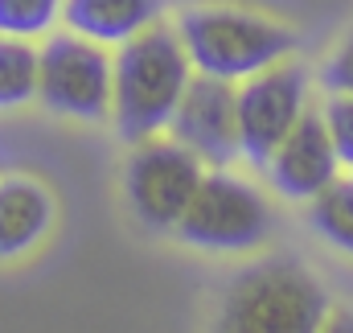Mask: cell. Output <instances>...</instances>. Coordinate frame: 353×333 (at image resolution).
<instances>
[{"mask_svg": "<svg viewBox=\"0 0 353 333\" xmlns=\"http://www.w3.org/2000/svg\"><path fill=\"white\" fill-rule=\"evenodd\" d=\"M193 79L189 50L176 25H148L115 54V86H111V120L119 140L140 144L161 136L173 120L176 103Z\"/></svg>", "mask_w": 353, "mask_h": 333, "instance_id": "obj_1", "label": "cell"}, {"mask_svg": "<svg viewBox=\"0 0 353 333\" xmlns=\"http://www.w3.org/2000/svg\"><path fill=\"white\" fill-rule=\"evenodd\" d=\"M176 33L189 50L197 75H214L226 83H243L267 66L296 54L300 37L263 12L234 4H197L176 17Z\"/></svg>", "mask_w": 353, "mask_h": 333, "instance_id": "obj_2", "label": "cell"}, {"mask_svg": "<svg viewBox=\"0 0 353 333\" xmlns=\"http://www.w3.org/2000/svg\"><path fill=\"white\" fill-rule=\"evenodd\" d=\"M325 317L329 296L304 263L263 259L230 280L218 325L230 333H316Z\"/></svg>", "mask_w": 353, "mask_h": 333, "instance_id": "obj_3", "label": "cell"}, {"mask_svg": "<svg viewBox=\"0 0 353 333\" xmlns=\"http://www.w3.org/2000/svg\"><path fill=\"white\" fill-rule=\"evenodd\" d=\"M271 227H275V214L263 193L251 181L226 169H214L205 173L189 210L181 214L176 235L197 251L226 255V251H255L259 243H267Z\"/></svg>", "mask_w": 353, "mask_h": 333, "instance_id": "obj_4", "label": "cell"}, {"mask_svg": "<svg viewBox=\"0 0 353 333\" xmlns=\"http://www.w3.org/2000/svg\"><path fill=\"white\" fill-rule=\"evenodd\" d=\"M111 86H115V58H107L103 41H90L74 29L46 41L37 99L50 111L99 124L111 115Z\"/></svg>", "mask_w": 353, "mask_h": 333, "instance_id": "obj_5", "label": "cell"}, {"mask_svg": "<svg viewBox=\"0 0 353 333\" xmlns=\"http://www.w3.org/2000/svg\"><path fill=\"white\" fill-rule=\"evenodd\" d=\"M201 181H205V161L189 153L181 140H161V136L140 140L123 169L128 206L148 231H176Z\"/></svg>", "mask_w": 353, "mask_h": 333, "instance_id": "obj_6", "label": "cell"}, {"mask_svg": "<svg viewBox=\"0 0 353 333\" xmlns=\"http://www.w3.org/2000/svg\"><path fill=\"white\" fill-rule=\"evenodd\" d=\"M308 111V70L292 58L243 79L239 86V140L243 157L255 169L271 161L279 140L300 124Z\"/></svg>", "mask_w": 353, "mask_h": 333, "instance_id": "obj_7", "label": "cell"}, {"mask_svg": "<svg viewBox=\"0 0 353 333\" xmlns=\"http://www.w3.org/2000/svg\"><path fill=\"white\" fill-rule=\"evenodd\" d=\"M173 140H181L189 153H197L210 169H230L243 157L239 140V86L214 75H197L185 86L169 120Z\"/></svg>", "mask_w": 353, "mask_h": 333, "instance_id": "obj_8", "label": "cell"}, {"mask_svg": "<svg viewBox=\"0 0 353 333\" xmlns=\"http://www.w3.org/2000/svg\"><path fill=\"white\" fill-rule=\"evenodd\" d=\"M267 181L275 185L279 198L288 202H312L316 193H325L337 177H341V157L337 144L329 136V124L321 111H304L300 124L279 140V149L267 161Z\"/></svg>", "mask_w": 353, "mask_h": 333, "instance_id": "obj_9", "label": "cell"}, {"mask_svg": "<svg viewBox=\"0 0 353 333\" xmlns=\"http://www.w3.org/2000/svg\"><path fill=\"white\" fill-rule=\"evenodd\" d=\"M54 227V198L33 177L0 181V263L21 259L37 247Z\"/></svg>", "mask_w": 353, "mask_h": 333, "instance_id": "obj_10", "label": "cell"}, {"mask_svg": "<svg viewBox=\"0 0 353 333\" xmlns=\"http://www.w3.org/2000/svg\"><path fill=\"white\" fill-rule=\"evenodd\" d=\"M161 12H165V0H66L62 4L66 25L103 46L132 41L136 33L157 25Z\"/></svg>", "mask_w": 353, "mask_h": 333, "instance_id": "obj_11", "label": "cell"}, {"mask_svg": "<svg viewBox=\"0 0 353 333\" xmlns=\"http://www.w3.org/2000/svg\"><path fill=\"white\" fill-rule=\"evenodd\" d=\"M37 70H41V50H33L25 37L0 33V111L37 99Z\"/></svg>", "mask_w": 353, "mask_h": 333, "instance_id": "obj_12", "label": "cell"}, {"mask_svg": "<svg viewBox=\"0 0 353 333\" xmlns=\"http://www.w3.org/2000/svg\"><path fill=\"white\" fill-rule=\"evenodd\" d=\"M308 222L329 247L353 255V177H337L308 202Z\"/></svg>", "mask_w": 353, "mask_h": 333, "instance_id": "obj_13", "label": "cell"}, {"mask_svg": "<svg viewBox=\"0 0 353 333\" xmlns=\"http://www.w3.org/2000/svg\"><path fill=\"white\" fill-rule=\"evenodd\" d=\"M66 0H0V33L4 37H41L54 29V21L62 17Z\"/></svg>", "mask_w": 353, "mask_h": 333, "instance_id": "obj_14", "label": "cell"}, {"mask_svg": "<svg viewBox=\"0 0 353 333\" xmlns=\"http://www.w3.org/2000/svg\"><path fill=\"white\" fill-rule=\"evenodd\" d=\"M321 115L329 124V136L337 144L341 165L353 169V95H329V103L321 107Z\"/></svg>", "mask_w": 353, "mask_h": 333, "instance_id": "obj_15", "label": "cell"}, {"mask_svg": "<svg viewBox=\"0 0 353 333\" xmlns=\"http://www.w3.org/2000/svg\"><path fill=\"white\" fill-rule=\"evenodd\" d=\"M321 86L329 95H353V29L341 33V41L321 62Z\"/></svg>", "mask_w": 353, "mask_h": 333, "instance_id": "obj_16", "label": "cell"}]
</instances>
